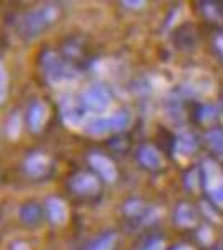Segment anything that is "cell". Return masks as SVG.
Masks as SVG:
<instances>
[{"label": "cell", "mask_w": 223, "mask_h": 250, "mask_svg": "<svg viewBox=\"0 0 223 250\" xmlns=\"http://www.w3.org/2000/svg\"><path fill=\"white\" fill-rule=\"evenodd\" d=\"M59 17V9L55 5H42L30 10L20 20V30L28 37H35L42 30L48 29Z\"/></svg>", "instance_id": "1"}, {"label": "cell", "mask_w": 223, "mask_h": 250, "mask_svg": "<svg viewBox=\"0 0 223 250\" xmlns=\"http://www.w3.org/2000/svg\"><path fill=\"white\" fill-rule=\"evenodd\" d=\"M42 67L45 72V77L48 79V82L52 83H60L63 80H70L74 79L75 70L67 60H63L62 57H59V54L55 52H47L43 54L42 59Z\"/></svg>", "instance_id": "2"}, {"label": "cell", "mask_w": 223, "mask_h": 250, "mask_svg": "<svg viewBox=\"0 0 223 250\" xmlns=\"http://www.w3.org/2000/svg\"><path fill=\"white\" fill-rule=\"evenodd\" d=\"M52 168H54V165H52L50 159L42 154L30 155L25 162V170L34 179H43L52 172Z\"/></svg>", "instance_id": "3"}, {"label": "cell", "mask_w": 223, "mask_h": 250, "mask_svg": "<svg viewBox=\"0 0 223 250\" xmlns=\"http://www.w3.org/2000/svg\"><path fill=\"white\" fill-rule=\"evenodd\" d=\"M83 107L90 108V110H103L108 105V94L103 87L93 85L88 90L83 92L82 95Z\"/></svg>", "instance_id": "4"}, {"label": "cell", "mask_w": 223, "mask_h": 250, "mask_svg": "<svg viewBox=\"0 0 223 250\" xmlns=\"http://www.w3.org/2000/svg\"><path fill=\"white\" fill-rule=\"evenodd\" d=\"M45 212H47L48 220H50L52 224H57V225L65 224L67 219H68L67 204L63 202L62 199H59V197H50V199L47 200Z\"/></svg>", "instance_id": "5"}, {"label": "cell", "mask_w": 223, "mask_h": 250, "mask_svg": "<svg viewBox=\"0 0 223 250\" xmlns=\"http://www.w3.org/2000/svg\"><path fill=\"white\" fill-rule=\"evenodd\" d=\"M70 188L75 193H79V195H88V193L99 190V182L90 173L80 172L70 179Z\"/></svg>", "instance_id": "6"}, {"label": "cell", "mask_w": 223, "mask_h": 250, "mask_svg": "<svg viewBox=\"0 0 223 250\" xmlns=\"http://www.w3.org/2000/svg\"><path fill=\"white\" fill-rule=\"evenodd\" d=\"M47 105L40 100H35L28 108V125L32 132H40L47 120Z\"/></svg>", "instance_id": "7"}, {"label": "cell", "mask_w": 223, "mask_h": 250, "mask_svg": "<svg viewBox=\"0 0 223 250\" xmlns=\"http://www.w3.org/2000/svg\"><path fill=\"white\" fill-rule=\"evenodd\" d=\"M42 213L43 210L40 205H37L35 202H30L22 207V210H20V219H22L23 224L28 225V227H34V225H37L40 219H42Z\"/></svg>", "instance_id": "8"}, {"label": "cell", "mask_w": 223, "mask_h": 250, "mask_svg": "<svg viewBox=\"0 0 223 250\" xmlns=\"http://www.w3.org/2000/svg\"><path fill=\"white\" fill-rule=\"evenodd\" d=\"M62 117L68 125H75L82 120L83 108L77 105L74 100H67V102L62 104Z\"/></svg>", "instance_id": "9"}, {"label": "cell", "mask_w": 223, "mask_h": 250, "mask_svg": "<svg viewBox=\"0 0 223 250\" xmlns=\"http://www.w3.org/2000/svg\"><path fill=\"white\" fill-rule=\"evenodd\" d=\"M90 162H92L93 167H95V170L99 172L100 175L103 177V179L110 180V179L115 177V168H113V164L107 159V157H103V155H92L90 157Z\"/></svg>", "instance_id": "10"}, {"label": "cell", "mask_w": 223, "mask_h": 250, "mask_svg": "<svg viewBox=\"0 0 223 250\" xmlns=\"http://www.w3.org/2000/svg\"><path fill=\"white\" fill-rule=\"evenodd\" d=\"M122 124H123V117L122 115L113 117V119H108V120H95L93 124L88 125V132L93 135H99L107 130H113V128L120 127Z\"/></svg>", "instance_id": "11"}, {"label": "cell", "mask_w": 223, "mask_h": 250, "mask_svg": "<svg viewBox=\"0 0 223 250\" xmlns=\"http://www.w3.org/2000/svg\"><path fill=\"white\" fill-rule=\"evenodd\" d=\"M113 240H115V237L108 233V235H103V237H100V239L93 240L92 244L88 245V250H112Z\"/></svg>", "instance_id": "12"}, {"label": "cell", "mask_w": 223, "mask_h": 250, "mask_svg": "<svg viewBox=\"0 0 223 250\" xmlns=\"http://www.w3.org/2000/svg\"><path fill=\"white\" fill-rule=\"evenodd\" d=\"M7 92H9V75H7L3 63L0 62V105L7 99Z\"/></svg>", "instance_id": "13"}, {"label": "cell", "mask_w": 223, "mask_h": 250, "mask_svg": "<svg viewBox=\"0 0 223 250\" xmlns=\"http://www.w3.org/2000/svg\"><path fill=\"white\" fill-rule=\"evenodd\" d=\"M12 250H30V249H28L27 244H23V242H15Z\"/></svg>", "instance_id": "14"}]
</instances>
